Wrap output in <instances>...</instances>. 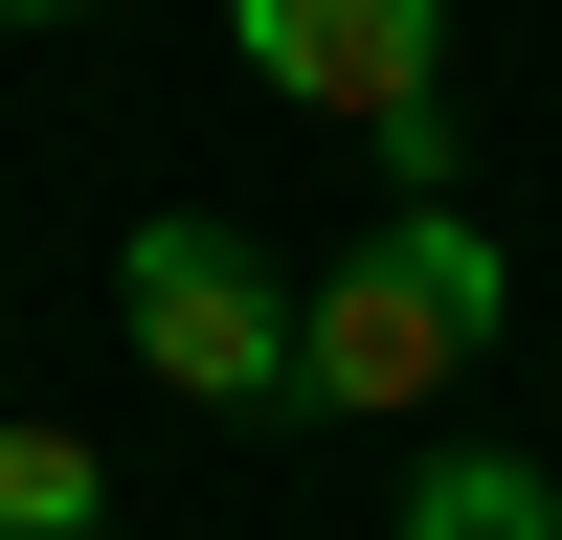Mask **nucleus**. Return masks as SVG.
<instances>
[{
  "instance_id": "obj_6",
  "label": "nucleus",
  "mask_w": 562,
  "mask_h": 540,
  "mask_svg": "<svg viewBox=\"0 0 562 540\" xmlns=\"http://www.w3.org/2000/svg\"><path fill=\"white\" fill-rule=\"evenodd\" d=\"M0 23H90V0H0Z\"/></svg>"
},
{
  "instance_id": "obj_3",
  "label": "nucleus",
  "mask_w": 562,
  "mask_h": 540,
  "mask_svg": "<svg viewBox=\"0 0 562 540\" xmlns=\"http://www.w3.org/2000/svg\"><path fill=\"white\" fill-rule=\"evenodd\" d=\"M225 45H248L293 113L383 135V158H428V90H450V0H225Z\"/></svg>"
},
{
  "instance_id": "obj_2",
  "label": "nucleus",
  "mask_w": 562,
  "mask_h": 540,
  "mask_svg": "<svg viewBox=\"0 0 562 540\" xmlns=\"http://www.w3.org/2000/svg\"><path fill=\"white\" fill-rule=\"evenodd\" d=\"M113 315H135V360H158L180 405H270V383H293V293H270V248L203 225V203L113 248Z\"/></svg>"
},
{
  "instance_id": "obj_4",
  "label": "nucleus",
  "mask_w": 562,
  "mask_h": 540,
  "mask_svg": "<svg viewBox=\"0 0 562 540\" xmlns=\"http://www.w3.org/2000/svg\"><path fill=\"white\" fill-rule=\"evenodd\" d=\"M405 540H562V495L518 450H428V473H405Z\"/></svg>"
},
{
  "instance_id": "obj_1",
  "label": "nucleus",
  "mask_w": 562,
  "mask_h": 540,
  "mask_svg": "<svg viewBox=\"0 0 562 540\" xmlns=\"http://www.w3.org/2000/svg\"><path fill=\"white\" fill-rule=\"evenodd\" d=\"M495 315H518V293H495V225L405 203L338 293H293V383H315V405H428L450 360H495Z\"/></svg>"
},
{
  "instance_id": "obj_5",
  "label": "nucleus",
  "mask_w": 562,
  "mask_h": 540,
  "mask_svg": "<svg viewBox=\"0 0 562 540\" xmlns=\"http://www.w3.org/2000/svg\"><path fill=\"white\" fill-rule=\"evenodd\" d=\"M90 518H113V473L68 428H0V540H90Z\"/></svg>"
}]
</instances>
